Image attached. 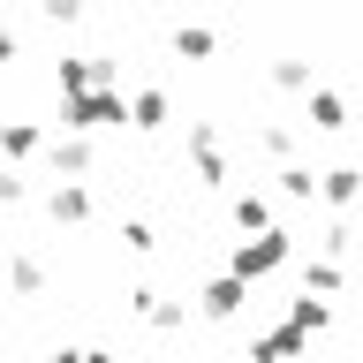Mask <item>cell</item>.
I'll return each mask as SVG.
<instances>
[{
	"label": "cell",
	"instance_id": "cell-1",
	"mask_svg": "<svg viewBox=\"0 0 363 363\" xmlns=\"http://www.w3.org/2000/svg\"><path fill=\"white\" fill-rule=\"evenodd\" d=\"M288 257H295V235H288V227H272V235H257V242H235V250H227V272L257 288V280H265V272H280Z\"/></svg>",
	"mask_w": 363,
	"mask_h": 363
},
{
	"label": "cell",
	"instance_id": "cell-2",
	"mask_svg": "<svg viewBox=\"0 0 363 363\" xmlns=\"http://www.w3.org/2000/svg\"><path fill=\"white\" fill-rule=\"evenodd\" d=\"M113 121H136V113H129V91H84V99H61V129L68 136L113 129Z\"/></svg>",
	"mask_w": 363,
	"mask_h": 363
},
{
	"label": "cell",
	"instance_id": "cell-3",
	"mask_svg": "<svg viewBox=\"0 0 363 363\" xmlns=\"http://www.w3.org/2000/svg\"><path fill=\"white\" fill-rule=\"evenodd\" d=\"M45 220L84 227V220H91V189H84V182H53V189H45Z\"/></svg>",
	"mask_w": 363,
	"mask_h": 363
},
{
	"label": "cell",
	"instance_id": "cell-4",
	"mask_svg": "<svg viewBox=\"0 0 363 363\" xmlns=\"http://www.w3.org/2000/svg\"><path fill=\"white\" fill-rule=\"evenodd\" d=\"M45 167H53V182H68V174H84L91 167V136H45Z\"/></svg>",
	"mask_w": 363,
	"mask_h": 363
},
{
	"label": "cell",
	"instance_id": "cell-5",
	"mask_svg": "<svg viewBox=\"0 0 363 363\" xmlns=\"http://www.w3.org/2000/svg\"><path fill=\"white\" fill-rule=\"evenodd\" d=\"M303 340H311V333H295V325H272V333L250 340V363H303Z\"/></svg>",
	"mask_w": 363,
	"mask_h": 363
},
{
	"label": "cell",
	"instance_id": "cell-6",
	"mask_svg": "<svg viewBox=\"0 0 363 363\" xmlns=\"http://www.w3.org/2000/svg\"><path fill=\"white\" fill-rule=\"evenodd\" d=\"M242 303H250V280L220 272V280H204V303H197V311H204V318H235Z\"/></svg>",
	"mask_w": 363,
	"mask_h": 363
},
{
	"label": "cell",
	"instance_id": "cell-7",
	"mask_svg": "<svg viewBox=\"0 0 363 363\" xmlns=\"http://www.w3.org/2000/svg\"><path fill=\"white\" fill-rule=\"evenodd\" d=\"M45 152V129L38 121H0V167H16V159Z\"/></svg>",
	"mask_w": 363,
	"mask_h": 363
},
{
	"label": "cell",
	"instance_id": "cell-8",
	"mask_svg": "<svg viewBox=\"0 0 363 363\" xmlns=\"http://www.w3.org/2000/svg\"><path fill=\"white\" fill-rule=\"evenodd\" d=\"M318 197L333 204V212H348V204L363 197V167H325V174H318Z\"/></svg>",
	"mask_w": 363,
	"mask_h": 363
},
{
	"label": "cell",
	"instance_id": "cell-9",
	"mask_svg": "<svg viewBox=\"0 0 363 363\" xmlns=\"http://www.w3.org/2000/svg\"><path fill=\"white\" fill-rule=\"evenodd\" d=\"M8 288H16V295H45V257L8 250Z\"/></svg>",
	"mask_w": 363,
	"mask_h": 363
},
{
	"label": "cell",
	"instance_id": "cell-10",
	"mask_svg": "<svg viewBox=\"0 0 363 363\" xmlns=\"http://www.w3.org/2000/svg\"><path fill=\"white\" fill-rule=\"evenodd\" d=\"M288 325H295V333H325V325H333V303H325V295H295Z\"/></svg>",
	"mask_w": 363,
	"mask_h": 363
},
{
	"label": "cell",
	"instance_id": "cell-11",
	"mask_svg": "<svg viewBox=\"0 0 363 363\" xmlns=\"http://www.w3.org/2000/svg\"><path fill=\"white\" fill-rule=\"evenodd\" d=\"M235 227H242L250 242H257V235H272V204L257 197V189H242V197H235Z\"/></svg>",
	"mask_w": 363,
	"mask_h": 363
},
{
	"label": "cell",
	"instance_id": "cell-12",
	"mask_svg": "<svg viewBox=\"0 0 363 363\" xmlns=\"http://www.w3.org/2000/svg\"><path fill=\"white\" fill-rule=\"evenodd\" d=\"M272 84H280V91H303V99H311V61H303V53H280V61H272Z\"/></svg>",
	"mask_w": 363,
	"mask_h": 363
},
{
	"label": "cell",
	"instance_id": "cell-13",
	"mask_svg": "<svg viewBox=\"0 0 363 363\" xmlns=\"http://www.w3.org/2000/svg\"><path fill=\"white\" fill-rule=\"evenodd\" d=\"M311 129H348V106H340V91H325V84L311 91Z\"/></svg>",
	"mask_w": 363,
	"mask_h": 363
},
{
	"label": "cell",
	"instance_id": "cell-14",
	"mask_svg": "<svg viewBox=\"0 0 363 363\" xmlns=\"http://www.w3.org/2000/svg\"><path fill=\"white\" fill-rule=\"evenodd\" d=\"M129 113H136V129H159V121H167V91H129Z\"/></svg>",
	"mask_w": 363,
	"mask_h": 363
},
{
	"label": "cell",
	"instance_id": "cell-15",
	"mask_svg": "<svg viewBox=\"0 0 363 363\" xmlns=\"http://www.w3.org/2000/svg\"><path fill=\"white\" fill-rule=\"evenodd\" d=\"M340 288V265L333 257H303V295H333Z\"/></svg>",
	"mask_w": 363,
	"mask_h": 363
},
{
	"label": "cell",
	"instance_id": "cell-16",
	"mask_svg": "<svg viewBox=\"0 0 363 363\" xmlns=\"http://www.w3.org/2000/svg\"><path fill=\"white\" fill-rule=\"evenodd\" d=\"M212 45H220V38H212V30H197V23H182V30H174V53H182V61H204Z\"/></svg>",
	"mask_w": 363,
	"mask_h": 363
},
{
	"label": "cell",
	"instance_id": "cell-17",
	"mask_svg": "<svg viewBox=\"0 0 363 363\" xmlns=\"http://www.w3.org/2000/svg\"><path fill=\"white\" fill-rule=\"evenodd\" d=\"M280 197L311 204V197H318V174H311V167H280Z\"/></svg>",
	"mask_w": 363,
	"mask_h": 363
},
{
	"label": "cell",
	"instance_id": "cell-18",
	"mask_svg": "<svg viewBox=\"0 0 363 363\" xmlns=\"http://www.w3.org/2000/svg\"><path fill=\"white\" fill-rule=\"evenodd\" d=\"M30 197V174H23V167H0V204H23Z\"/></svg>",
	"mask_w": 363,
	"mask_h": 363
},
{
	"label": "cell",
	"instance_id": "cell-19",
	"mask_svg": "<svg viewBox=\"0 0 363 363\" xmlns=\"http://www.w3.org/2000/svg\"><path fill=\"white\" fill-rule=\"evenodd\" d=\"M121 242L144 257V250H159V235H152V220H121Z\"/></svg>",
	"mask_w": 363,
	"mask_h": 363
},
{
	"label": "cell",
	"instance_id": "cell-20",
	"mask_svg": "<svg viewBox=\"0 0 363 363\" xmlns=\"http://www.w3.org/2000/svg\"><path fill=\"white\" fill-rule=\"evenodd\" d=\"M257 144H265L272 159H288V152H295V129H280V121H265V129H257Z\"/></svg>",
	"mask_w": 363,
	"mask_h": 363
},
{
	"label": "cell",
	"instance_id": "cell-21",
	"mask_svg": "<svg viewBox=\"0 0 363 363\" xmlns=\"http://www.w3.org/2000/svg\"><path fill=\"white\" fill-rule=\"evenodd\" d=\"M16 61V30H8V23H0V68Z\"/></svg>",
	"mask_w": 363,
	"mask_h": 363
}]
</instances>
